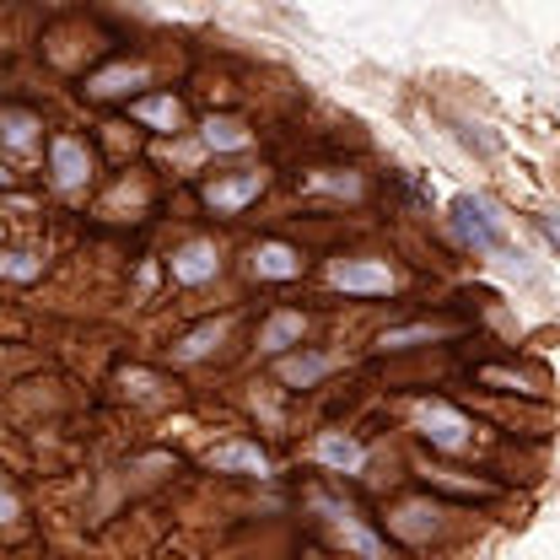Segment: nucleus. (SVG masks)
Listing matches in <instances>:
<instances>
[{
  "mask_svg": "<svg viewBox=\"0 0 560 560\" xmlns=\"http://www.w3.org/2000/svg\"><path fill=\"white\" fill-rule=\"evenodd\" d=\"M302 340V313H276L265 329H259V350H270V355H280L285 346H296Z\"/></svg>",
  "mask_w": 560,
  "mask_h": 560,
  "instance_id": "obj_13",
  "label": "nucleus"
},
{
  "mask_svg": "<svg viewBox=\"0 0 560 560\" xmlns=\"http://www.w3.org/2000/svg\"><path fill=\"white\" fill-rule=\"evenodd\" d=\"M329 372H335V355H285L280 361V383L285 388H313Z\"/></svg>",
  "mask_w": 560,
  "mask_h": 560,
  "instance_id": "obj_11",
  "label": "nucleus"
},
{
  "mask_svg": "<svg viewBox=\"0 0 560 560\" xmlns=\"http://www.w3.org/2000/svg\"><path fill=\"white\" fill-rule=\"evenodd\" d=\"M539 232H545V237L560 248V210H545V215H539Z\"/></svg>",
  "mask_w": 560,
  "mask_h": 560,
  "instance_id": "obj_23",
  "label": "nucleus"
},
{
  "mask_svg": "<svg viewBox=\"0 0 560 560\" xmlns=\"http://www.w3.org/2000/svg\"><path fill=\"white\" fill-rule=\"evenodd\" d=\"M0 130H5V140H11L16 151H33L38 119H33V114H22V108H5V114H0Z\"/></svg>",
  "mask_w": 560,
  "mask_h": 560,
  "instance_id": "obj_18",
  "label": "nucleus"
},
{
  "mask_svg": "<svg viewBox=\"0 0 560 560\" xmlns=\"http://www.w3.org/2000/svg\"><path fill=\"white\" fill-rule=\"evenodd\" d=\"M416 425L431 436V447H447V453L469 447V420L458 416L453 405H442V399H420V405H416Z\"/></svg>",
  "mask_w": 560,
  "mask_h": 560,
  "instance_id": "obj_4",
  "label": "nucleus"
},
{
  "mask_svg": "<svg viewBox=\"0 0 560 560\" xmlns=\"http://www.w3.org/2000/svg\"><path fill=\"white\" fill-rule=\"evenodd\" d=\"M49 167H55V184H60V189H81V184L92 178V156H86V145L70 140V136H60L55 145H49Z\"/></svg>",
  "mask_w": 560,
  "mask_h": 560,
  "instance_id": "obj_6",
  "label": "nucleus"
},
{
  "mask_svg": "<svg viewBox=\"0 0 560 560\" xmlns=\"http://www.w3.org/2000/svg\"><path fill=\"white\" fill-rule=\"evenodd\" d=\"M221 335H226V318H210V324H200L195 335H184L173 355H178V361H200V355H210V350L221 346Z\"/></svg>",
  "mask_w": 560,
  "mask_h": 560,
  "instance_id": "obj_15",
  "label": "nucleus"
},
{
  "mask_svg": "<svg viewBox=\"0 0 560 560\" xmlns=\"http://www.w3.org/2000/svg\"><path fill=\"white\" fill-rule=\"evenodd\" d=\"M453 226H458V237H464L469 248H480V254L506 248V226L495 221V210H490L480 195H458V200H453Z\"/></svg>",
  "mask_w": 560,
  "mask_h": 560,
  "instance_id": "obj_2",
  "label": "nucleus"
},
{
  "mask_svg": "<svg viewBox=\"0 0 560 560\" xmlns=\"http://www.w3.org/2000/svg\"><path fill=\"white\" fill-rule=\"evenodd\" d=\"M259 195H265V173H237V178H215V184H206V206L221 210V215L243 210L248 200H259Z\"/></svg>",
  "mask_w": 560,
  "mask_h": 560,
  "instance_id": "obj_5",
  "label": "nucleus"
},
{
  "mask_svg": "<svg viewBox=\"0 0 560 560\" xmlns=\"http://www.w3.org/2000/svg\"><path fill=\"white\" fill-rule=\"evenodd\" d=\"M206 464L215 475H270V458L254 442H221V447L206 453Z\"/></svg>",
  "mask_w": 560,
  "mask_h": 560,
  "instance_id": "obj_7",
  "label": "nucleus"
},
{
  "mask_svg": "<svg viewBox=\"0 0 560 560\" xmlns=\"http://www.w3.org/2000/svg\"><path fill=\"white\" fill-rule=\"evenodd\" d=\"M0 184H5V167H0Z\"/></svg>",
  "mask_w": 560,
  "mask_h": 560,
  "instance_id": "obj_24",
  "label": "nucleus"
},
{
  "mask_svg": "<svg viewBox=\"0 0 560 560\" xmlns=\"http://www.w3.org/2000/svg\"><path fill=\"white\" fill-rule=\"evenodd\" d=\"M136 119L151 125V130H178L184 125V108H178V97H140Z\"/></svg>",
  "mask_w": 560,
  "mask_h": 560,
  "instance_id": "obj_14",
  "label": "nucleus"
},
{
  "mask_svg": "<svg viewBox=\"0 0 560 560\" xmlns=\"http://www.w3.org/2000/svg\"><path fill=\"white\" fill-rule=\"evenodd\" d=\"M318 464L324 469H340V475H361L366 469V453H361V442H350V436H340V431H329V436H318Z\"/></svg>",
  "mask_w": 560,
  "mask_h": 560,
  "instance_id": "obj_9",
  "label": "nucleus"
},
{
  "mask_svg": "<svg viewBox=\"0 0 560 560\" xmlns=\"http://www.w3.org/2000/svg\"><path fill=\"white\" fill-rule=\"evenodd\" d=\"M248 265H254V276H259V280H291L296 270H302V259H296L285 243H259Z\"/></svg>",
  "mask_w": 560,
  "mask_h": 560,
  "instance_id": "obj_10",
  "label": "nucleus"
},
{
  "mask_svg": "<svg viewBox=\"0 0 560 560\" xmlns=\"http://www.w3.org/2000/svg\"><path fill=\"white\" fill-rule=\"evenodd\" d=\"M44 270L33 254H0V276H11V280H33Z\"/></svg>",
  "mask_w": 560,
  "mask_h": 560,
  "instance_id": "obj_20",
  "label": "nucleus"
},
{
  "mask_svg": "<svg viewBox=\"0 0 560 560\" xmlns=\"http://www.w3.org/2000/svg\"><path fill=\"white\" fill-rule=\"evenodd\" d=\"M442 335H453V324H410V329H394V335H383V346H388V350H405V346H416V340H442Z\"/></svg>",
  "mask_w": 560,
  "mask_h": 560,
  "instance_id": "obj_19",
  "label": "nucleus"
},
{
  "mask_svg": "<svg viewBox=\"0 0 560 560\" xmlns=\"http://www.w3.org/2000/svg\"><path fill=\"white\" fill-rule=\"evenodd\" d=\"M313 189H329V195H346V200H355V195H361V178H313Z\"/></svg>",
  "mask_w": 560,
  "mask_h": 560,
  "instance_id": "obj_21",
  "label": "nucleus"
},
{
  "mask_svg": "<svg viewBox=\"0 0 560 560\" xmlns=\"http://www.w3.org/2000/svg\"><path fill=\"white\" fill-rule=\"evenodd\" d=\"M215 243L210 237H195V243H184L178 254H173V280H184V285H200V280L215 276Z\"/></svg>",
  "mask_w": 560,
  "mask_h": 560,
  "instance_id": "obj_8",
  "label": "nucleus"
},
{
  "mask_svg": "<svg viewBox=\"0 0 560 560\" xmlns=\"http://www.w3.org/2000/svg\"><path fill=\"white\" fill-rule=\"evenodd\" d=\"M145 81H151V70L145 66H114V70H103V75H92V81H86V92H92V97H119V92L145 86Z\"/></svg>",
  "mask_w": 560,
  "mask_h": 560,
  "instance_id": "obj_12",
  "label": "nucleus"
},
{
  "mask_svg": "<svg viewBox=\"0 0 560 560\" xmlns=\"http://www.w3.org/2000/svg\"><path fill=\"white\" fill-rule=\"evenodd\" d=\"M313 512L324 517V528L335 534V545H346L355 560H388V545L355 517V506L346 501H329V495H313Z\"/></svg>",
  "mask_w": 560,
  "mask_h": 560,
  "instance_id": "obj_1",
  "label": "nucleus"
},
{
  "mask_svg": "<svg viewBox=\"0 0 560 560\" xmlns=\"http://www.w3.org/2000/svg\"><path fill=\"white\" fill-rule=\"evenodd\" d=\"M394 528H399L405 539H425V534L436 528V506H425V501H410V506H399V512H394Z\"/></svg>",
  "mask_w": 560,
  "mask_h": 560,
  "instance_id": "obj_16",
  "label": "nucleus"
},
{
  "mask_svg": "<svg viewBox=\"0 0 560 560\" xmlns=\"http://www.w3.org/2000/svg\"><path fill=\"white\" fill-rule=\"evenodd\" d=\"M16 512H22V506H16V495H11V486L0 480V523H16Z\"/></svg>",
  "mask_w": 560,
  "mask_h": 560,
  "instance_id": "obj_22",
  "label": "nucleus"
},
{
  "mask_svg": "<svg viewBox=\"0 0 560 560\" xmlns=\"http://www.w3.org/2000/svg\"><path fill=\"white\" fill-rule=\"evenodd\" d=\"M329 285H340V291H355V296H388L399 276L383 265V259H335L329 265Z\"/></svg>",
  "mask_w": 560,
  "mask_h": 560,
  "instance_id": "obj_3",
  "label": "nucleus"
},
{
  "mask_svg": "<svg viewBox=\"0 0 560 560\" xmlns=\"http://www.w3.org/2000/svg\"><path fill=\"white\" fill-rule=\"evenodd\" d=\"M206 145L210 151H243L248 145V130L237 119H206Z\"/></svg>",
  "mask_w": 560,
  "mask_h": 560,
  "instance_id": "obj_17",
  "label": "nucleus"
}]
</instances>
